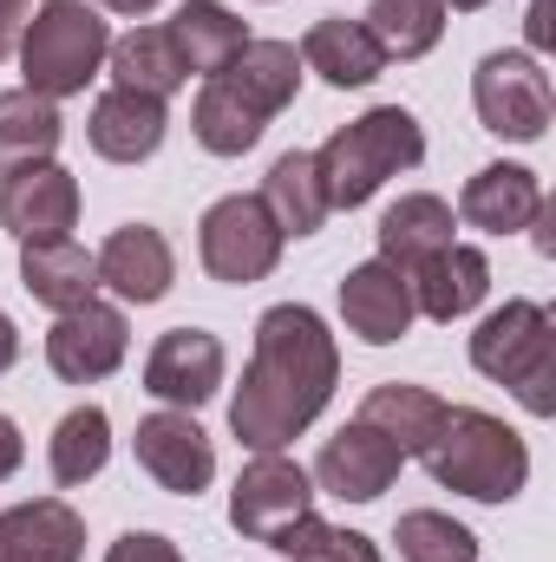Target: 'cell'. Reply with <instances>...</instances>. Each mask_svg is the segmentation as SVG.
Returning a JSON list of instances; mask_svg holds the SVG:
<instances>
[{"label":"cell","mask_w":556,"mask_h":562,"mask_svg":"<svg viewBox=\"0 0 556 562\" xmlns=\"http://www.w3.org/2000/svg\"><path fill=\"white\" fill-rule=\"evenodd\" d=\"M20 288H26L40 307L66 314V307H79V301H92L99 262H92L73 236H59V243H26V249H20Z\"/></svg>","instance_id":"21"},{"label":"cell","mask_w":556,"mask_h":562,"mask_svg":"<svg viewBox=\"0 0 556 562\" xmlns=\"http://www.w3.org/2000/svg\"><path fill=\"white\" fill-rule=\"evenodd\" d=\"M281 236L276 216L263 210V196H223L203 210V229H197V249H203V269L230 288H249L281 262Z\"/></svg>","instance_id":"7"},{"label":"cell","mask_w":556,"mask_h":562,"mask_svg":"<svg viewBox=\"0 0 556 562\" xmlns=\"http://www.w3.org/2000/svg\"><path fill=\"white\" fill-rule=\"evenodd\" d=\"M105 562H184L177 557V543H164V537H151V530H132V537H119Z\"/></svg>","instance_id":"34"},{"label":"cell","mask_w":556,"mask_h":562,"mask_svg":"<svg viewBox=\"0 0 556 562\" xmlns=\"http://www.w3.org/2000/svg\"><path fill=\"white\" fill-rule=\"evenodd\" d=\"M66 138L59 125V105L40 99V92H0V177L26 170V164H53V150Z\"/></svg>","instance_id":"27"},{"label":"cell","mask_w":556,"mask_h":562,"mask_svg":"<svg viewBox=\"0 0 556 562\" xmlns=\"http://www.w3.org/2000/svg\"><path fill=\"white\" fill-rule=\"evenodd\" d=\"M92 262H99V288H112L119 301H138V307L164 301L170 281H177V256H170L164 229H151V223H125V229H112L105 249H99Z\"/></svg>","instance_id":"14"},{"label":"cell","mask_w":556,"mask_h":562,"mask_svg":"<svg viewBox=\"0 0 556 562\" xmlns=\"http://www.w3.org/2000/svg\"><path fill=\"white\" fill-rule=\"evenodd\" d=\"M524 33H531V46H537V53L551 46V7H544V0H531V26H524Z\"/></svg>","instance_id":"37"},{"label":"cell","mask_w":556,"mask_h":562,"mask_svg":"<svg viewBox=\"0 0 556 562\" xmlns=\"http://www.w3.org/2000/svg\"><path fill=\"white\" fill-rule=\"evenodd\" d=\"M26 20H33V0H0V59H7L13 46H20Z\"/></svg>","instance_id":"35"},{"label":"cell","mask_w":556,"mask_h":562,"mask_svg":"<svg viewBox=\"0 0 556 562\" xmlns=\"http://www.w3.org/2000/svg\"><path fill=\"white\" fill-rule=\"evenodd\" d=\"M79 223V177L66 164H26L0 183V229L20 243H59Z\"/></svg>","instance_id":"10"},{"label":"cell","mask_w":556,"mask_h":562,"mask_svg":"<svg viewBox=\"0 0 556 562\" xmlns=\"http://www.w3.org/2000/svg\"><path fill=\"white\" fill-rule=\"evenodd\" d=\"M301 66L321 72L341 92H360V86H374L387 72V53L374 46V33L360 20H314L308 40H301Z\"/></svg>","instance_id":"20"},{"label":"cell","mask_w":556,"mask_h":562,"mask_svg":"<svg viewBox=\"0 0 556 562\" xmlns=\"http://www.w3.org/2000/svg\"><path fill=\"white\" fill-rule=\"evenodd\" d=\"M112 33L86 0H40L26 33H20V66H26V92L40 99H73L86 92V79L105 66Z\"/></svg>","instance_id":"5"},{"label":"cell","mask_w":556,"mask_h":562,"mask_svg":"<svg viewBox=\"0 0 556 562\" xmlns=\"http://www.w3.org/2000/svg\"><path fill=\"white\" fill-rule=\"evenodd\" d=\"M223 386V340L203 327H170L157 334L151 360H144V393L164 400L170 413H197L210 393Z\"/></svg>","instance_id":"11"},{"label":"cell","mask_w":556,"mask_h":562,"mask_svg":"<svg viewBox=\"0 0 556 562\" xmlns=\"http://www.w3.org/2000/svg\"><path fill=\"white\" fill-rule=\"evenodd\" d=\"M419 157H425V132H419V119L407 105H374V112H360L354 125H341L334 138L314 150L327 210H360L387 177L413 170Z\"/></svg>","instance_id":"3"},{"label":"cell","mask_w":556,"mask_h":562,"mask_svg":"<svg viewBox=\"0 0 556 562\" xmlns=\"http://www.w3.org/2000/svg\"><path fill=\"white\" fill-rule=\"evenodd\" d=\"M425 471L438 477V491H458L471 504H511L531 477V451L504 419L478 406H445L438 438L425 445Z\"/></svg>","instance_id":"2"},{"label":"cell","mask_w":556,"mask_h":562,"mask_svg":"<svg viewBox=\"0 0 556 562\" xmlns=\"http://www.w3.org/2000/svg\"><path fill=\"white\" fill-rule=\"evenodd\" d=\"M452 7H458V13H478V7H491V0H452Z\"/></svg>","instance_id":"40"},{"label":"cell","mask_w":556,"mask_h":562,"mask_svg":"<svg viewBox=\"0 0 556 562\" xmlns=\"http://www.w3.org/2000/svg\"><path fill=\"white\" fill-rule=\"evenodd\" d=\"M360 425H374L387 445H400V458H425V445H432L438 425H445V400L425 393V386L387 380V386H374V393L360 400Z\"/></svg>","instance_id":"22"},{"label":"cell","mask_w":556,"mask_h":562,"mask_svg":"<svg viewBox=\"0 0 556 562\" xmlns=\"http://www.w3.org/2000/svg\"><path fill=\"white\" fill-rule=\"evenodd\" d=\"M360 26L387 59H425L445 33V0H374Z\"/></svg>","instance_id":"31"},{"label":"cell","mask_w":556,"mask_h":562,"mask_svg":"<svg viewBox=\"0 0 556 562\" xmlns=\"http://www.w3.org/2000/svg\"><path fill=\"white\" fill-rule=\"evenodd\" d=\"M334 380H341V347L327 321L301 301H281L256 321V353L230 400V431L249 451H281L321 419V406L334 400Z\"/></svg>","instance_id":"1"},{"label":"cell","mask_w":556,"mask_h":562,"mask_svg":"<svg viewBox=\"0 0 556 562\" xmlns=\"http://www.w3.org/2000/svg\"><path fill=\"white\" fill-rule=\"evenodd\" d=\"M132 451H138L144 471L157 477V491H170V497H197L216 477V445H210V431L190 413H151V419H138Z\"/></svg>","instance_id":"12"},{"label":"cell","mask_w":556,"mask_h":562,"mask_svg":"<svg viewBox=\"0 0 556 562\" xmlns=\"http://www.w3.org/2000/svg\"><path fill=\"white\" fill-rule=\"evenodd\" d=\"M105 458H112V419L99 406H73L53 425V445H46L53 484H92L105 471Z\"/></svg>","instance_id":"30"},{"label":"cell","mask_w":556,"mask_h":562,"mask_svg":"<svg viewBox=\"0 0 556 562\" xmlns=\"http://www.w3.org/2000/svg\"><path fill=\"white\" fill-rule=\"evenodd\" d=\"M86 557V517L59 497H33L0 510V562H79Z\"/></svg>","instance_id":"16"},{"label":"cell","mask_w":556,"mask_h":562,"mask_svg":"<svg viewBox=\"0 0 556 562\" xmlns=\"http://www.w3.org/2000/svg\"><path fill=\"white\" fill-rule=\"evenodd\" d=\"M400 445H387L374 425H341L327 445H321V458H314V484L327 491V497H341V504H374L380 491H393V477H400Z\"/></svg>","instance_id":"13"},{"label":"cell","mask_w":556,"mask_h":562,"mask_svg":"<svg viewBox=\"0 0 556 562\" xmlns=\"http://www.w3.org/2000/svg\"><path fill=\"white\" fill-rule=\"evenodd\" d=\"M471 105H478L485 132H498L511 144H537L556 119L551 72L531 53H485L478 72H471Z\"/></svg>","instance_id":"6"},{"label":"cell","mask_w":556,"mask_h":562,"mask_svg":"<svg viewBox=\"0 0 556 562\" xmlns=\"http://www.w3.org/2000/svg\"><path fill=\"white\" fill-rule=\"evenodd\" d=\"M471 367L518 393L524 413H556V321L544 301H504L471 334Z\"/></svg>","instance_id":"4"},{"label":"cell","mask_w":556,"mask_h":562,"mask_svg":"<svg viewBox=\"0 0 556 562\" xmlns=\"http://www.w3.org/2000/svg\"><path fill=\"white\" fill-rule=\"evenodd\" d=\"M341 321L347 334H360L367 347H393L413 327V281L393 262H360L341 281Z\"/></svg>","instance_id":"15"},{"label":"cell","mask_w":556,"mask_h":562,"mask_svg":"<svg viewBox=\"0 0 556 562\" xmlns=\"http://www.w3.org/2000/svg\"><path fill=\"white\" fill-rule=\"evenodd\" d=\"M99 7H112V13H151L157 0H99Z\"/></svg>","instance_id":"39"},{"label":"cell","mask_w":556,"mask_h":562,"mask_svg":"<svg viewBox=\"0 0 556 562\" xmlns=\"http://www.w3.org/2000/svg\"><path fill=\"white\" fill-rule=\"evenodd\" d=\"M263 210L276 216L281 236H314L327 223V190L314 170V150H281L263 177Z\"/></svg>","instance_id":"25"},{"label":"cell","mask_w":556,"mask_h":562,"mask_svg":"<svg viewBox=\"0 0 556 562\" xmlns=\"http://www.w3.org/2000/svg\"><path fill=\"white\" fill-rule=\"evenodd\" d=\"M190 132L197 144L210 150V157H243V150H256V138L269 132V119L223 79V72H210L203 79V92H197V112H190Z\"/></svg>","instance_id":"26"},{"label":"cell","mask_w":556,"mask_h":562,"mask_svg":"<svg viewBox=\"0 0 556 562\" xmlns=\"http://www.w3.org/2000/svg\"><path fill=\"white\" fill-rule=\"evenodd\" d=\"M407 281H413V314H425V321H465L491 294V262H485V249L452 243V249L425 256Z\"/></svg>","instance_id":"18"},{"label":"cell","mask_w":556,"mask_h":562,"mask_svg":"<svg viewBox=\"0 0 556 562\" xmlns=\"http://www.w3.org/2000/svg\"><path fill=\"white\" fill-rule=\"evenodd\" d=\"M164 125H170V119H164V99L112 86V92L92 105L86 138H92V150H99L105 164H144V157L164 144Z\"/></svg>","instance_id":"19"},{"label":"cell","mask_w":556,"mask_h":562,"mask_svg":"<svg viewBox=\"0 0 556 562\" xmlns=\"http://www.w3.org/2000/svg\"><path fill=\"white\" fill-rule=\"evenodd\" d=\"M393 543H400V562H478V537L445 510H407Z\"/></svg>","instance_id":"32"},{"label":"cell","mask_w":556,"mask_h":562,"mask_svg":"<svg viewBox=\"0 0 556 562\" xmlns=\"http://www.w3.org/2000/svg\"><path fill=\"white\" fill-rule=\"evenodd\" d=\"M20 458H26V445H20V425L0 413V484H7L13 471H20Z\"/></svg>","instance_id":"36"},{"label":"cell","mask_w":556,"mask_h":562,"mask_svg":"<svg viewBox=\"0 0 556 562\" xmlns=\"http://www.w3.org/2000/svg\"><path fill=\"white\" fill-rule=\"evenodd\" d=\"M269 550H281L288 562H387L380 550H374V537L334 530V524H321V517H301L294 530H281Z\"/></svg>","instance_id":"33"},{"label":"cell","mask_w":556,"mask_h":562,"mask_svg":"<svg viewBox=\"0 0 556 562\" xmlns=\"http://www.w3.org/2000/svg\"><path fill=\"white\" fill-rule=\"evenodd\" d=\"M125 347H132V327L112 301H79L53 321L46 334V367L66 380V386H92V380H112L125 367Z\"/></svg>","instance_id":"9"},{"label":"cell","mask_w":556,"mask_h":562,"mask_svg":"<svg viewBox=\"0 0 556 562\" xmlns=\"http://www.w3.org/2000/svg\"><path fill=\"white\" fill-rule=\"evenodd\" d=\"M164 33H170L184 72H223V66L249 46V26H243L230 7H216V0H184Z\"/></svg>","instance_id":"24"},{"label":"cell","mask_w":556,"mask_h":562,"mask_svg":"<svg viewBox=\"0 0 556 562\" xmlns=\"http://www.w3.org/2000/svg\"><path fill=\"white\" fill-rule=\"evenodd\" d=\"M13 360H20V334H13V321L0 314V373H7Z\"/></svg>","instance_id":"38"},{"label":"cell","mask_w":556,"mask_h":562,"mask_svg":"<svg viewBox=\"0 0 556 562\" xmlns=\"http://www.w3.org/2000/svg\"><path fill=\"white\" fill-rule=\"evenodd\" d=\"M301 517H314V477L281 451H256V464H243V477L230 491V524L249 543H276Z\"/></svg>","instance_id":"8"},{"label":"cell","mask_w":556,"mask_h":562,"mask_svg":"<svg viewBox=\"0 0 556 562\" xmlns=\"http://www.w3.org/2000/svg\"><path fill=\"white\" fill-rule=\"evenodd\" d=\"M105 59H112V79H119L125 92H151V99H170V92L190 79L164 26H138V33L112 40V53H105Z\"/></svg>","instance_id":"29"},{"label":"cell","mask_w":556,"mask_h":562,"mask_svg":"<svg viewBox=\"0 0 556 562\" xmlns=\"http://www.w3.org/2000/svg\"><path fill=\"white\" fill-rule=\"evenodd\" d=\"M544 210V183L537 170L524 164H485L465 190H458V216L485 236H511V229H531Z\"/></svg>","instance_id":"17"},{"label":"cell","mask_w":556,"mask_h":562,"mask_svg":"<svg viewBox=\"0 0 556 562\" xmlns=\"http://www.w3.org/2000/svg\"><path fill=\"white\" fill-rule=\"evenodd\" d=\"M452 249V203L445 196H400L387 216H380V262H393L400 276H413L425 256Z\"/></svg>","instance_id":"23"},{"label":"cell","mask_w":556,"mask_h":562,"mask_svg":"<svg viewBox=\"0 0 556 562\" xmlns=\"http://www.w3.org/2000/svg\"><path fill=\"white\" fill-rule=\"evenodd\" d=\"M223 79L263 112V119H276L294 105V92H301V53L288 46V40H249L230 66H223Z\"/></svg>","instance_id":"28"}]
</instances>
